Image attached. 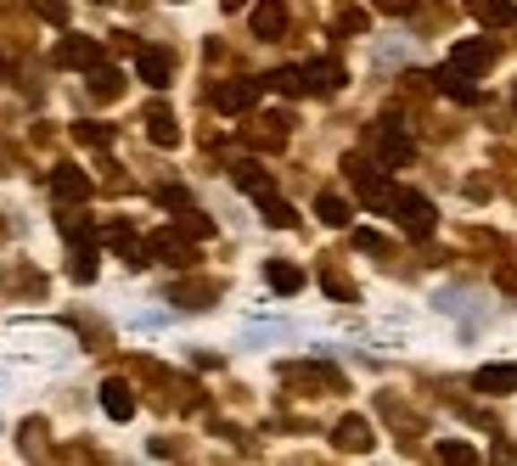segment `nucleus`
Returning a JSON list of instances; mask_svg holds the SVG:
<instances>
[{
  "instance_id": "30",
  "label": "nucleus",
  "mask_w": 517,
  "mask_h": 466,
  "mask_svg": "<svg viewBox=\"0 0 517 466\" xmlns=\"http://www.w3.org/2000/svg\"><path fill=\"white\" fill-rule=\"evenodd\" d=\"M377 12H394V17H405V12H417V0H371Z\"/></svg>"
},
{
  "instance_id": "8",
  "label": "nucleus",
  "mask_w": 517,
  "mask_h": 466,
  "mask_svg": "<svg viewBox=\"0 0 517 466\" xmlns=\"http://www.w3.org/2000/svg\"><path fill=\"white\" fill-rule=\"evenodd\" d=\"M433 84H439L450 101H478V84H472V73H461L456 62H444V68L433 73Z\"/></svg>"
},
{
  "instance_id": "2",
  "label": "nucleus",
  "mask_w": 517,
  "mask_h": 466,
  "mask_svg": "<svg viewBox=\"0 0 517 466\" xmlns=\"http://www.w3.org/2000/svg\"><path fill=\"white\" fill-rule=\"evenodd\" d=\"M343 168H349V180H355V192H360V197H366L371 208H394V186H388V180L377 175V168H366L360 158H349Z\"/></svg>"
},
{
  "instance_id": "6",
  "label": "nucleus",
  "mask_w": 517,
  "mask_h": 466,
  "mask_svg": "<svg viewBox=\"0 0 517 466\" xmlns=\"http://www.w3.org/2000/svg\"><path fill=\"white\" fill-rule=\"evenodd\" d=\"M56 62H68V68H101V46H96V39L90 34H68V39H62V46H56Z\"/></svg>"
},
{
  "instance_id": "22",
  "label": "nucleus",
  "mask_w": 517,
  "mask_h": 466,
  "mask_svg": "<svg viewBox=\"0 0 517 466\" xmlns=\"http://www.w3.org/2000/svg\"><path fill=\"white\" fill-rule=\"evenodd\" d=\"M237 186H242V192H254V197H271V175H264L259 163H242L237 168Z\"/></svg>"
},
{
  "instance_id": "16",
  "label": "nucleus",
  "mask_w": 517,
  "mask_h": 466,
  "mask_svg": "<svg viewBox=\"0 0 517 466\" xmlns=\"http://www.w3.org/2000/svg\"><path fill=\"white\" fill-rule=\"evenodd\" d=\"M472 388L478 393H517V366H484L472 376Z\"/></svg>"
},
{
  "instance_id": "3",
  "label": "nucleus",
  "mask_w": 517,
  "mask_h": 466,
  "mask_svg": "<svg viewBox=\"0 0 517 466\" xmlns=\"http://www.w3.org/2000/svg\"><path fill=\"white\" fill-rule=\"evenodd\" d=\"M51 197H56V203L90 197V175H85V168H73V163H56V168H51Z\"/></svg>"
},
{
  "instance_id": "32",
  "label": "nucleus",
  "mask_w": 517,
  "mask_h": 466,
  "mask_svg": "<svg viewBox=\"0 0 517 466\" xmlns=\"http://www.w3.org/2000/svg\"><path fill=\"white\" fill-rule=\"evenodd\" d=\"M495 281H501V292H512V298H517V264H506L501 275H495Z\"/></svg>"
},
{
  "instance_id": "14",
  "label": "nucleus",
  "mask_w": 517,
  "mask_h": 466,
  "mask_svg": "<svg viewBox=\"0 0 517 466\" xmlns=\"http://www.w3.org/2000/svg\"><path fill=\"white\" fill-rule=\"evenodd\" d=\"M135 73L152 84V91H163L169 84V73H175V62H169V51H141L135 56Z\"/></svg>"
},
{
  "instance_id": "4",
  "label": "nucleus",
  "mask_w": 517,
  "mask_h": 466,
  "mask_svg": "<svg viewBox=\"0 0 517 466\" xmlns=\"http://www.w3.org/2000/svg\"><path fill=\"white\" fill-rule=\"evenodd\" d=\"M410 135L405 130H394V124H377V158H383V168H405L410 163Z\"/></svg>"
},
{
  "instance_id": "19",
  "label": "nucleus",
  "mask_w": 517,
  "mask_h": 466,
  "mask_svg": "<svg viewBox=\"0 0 517 466\" xmlns=\"http://www.w3.org/2000/svg\"><path fill=\"white\" fill-rule=\"evenodd\" d=\"M264 281H271L276 292H298V287H304V270H298V264H281V259H271V264H264Z\"/></svg>"
},
{
  "instance_id": "1",
  "label": "nucleus",
  "mask_w": 517,
  "mask_h": 466,
  "mask_svg": "<svg viewBox=\"0 0 517 466\" xmlns=\"http://www.w3.org/2000/svg\"><path fill=\"white\" fill-rule=\"evenodd\" d=\"M388 214H394L410 237H427V230L439 225V214H433V203L422 192H394V208H388Z\"/></svg>"
},
{
  "instance_id": "18",
  "label": "nucleus",
  "mask_w": 517,
  "mask_h": 466,
  "mask_svg": "<svg viewBox=\"0 0 517 466\" xmlns=\"http://www.w3.org/2000/svg\"><path fill=\"white\" fill-rule=\"evenodd\" d=\"M259 214H264V225H276V230H293V225H298L293 203H281L276 192H271V197H259Z\"/></svg>"
},
{
  "instance_id": "17",
  "label": "nucleus",
  "mask_w": 517,
  "mask_h": 466,
  "mask_svg": "<svg viewBox=\"0 0 517 466\" xmlns=\"http://www.w3.org/2000/svg\"><path fill=\"white\" fill-rule=\"evenodd\" d=\"M147 135L158 146H180V130H175V113L169 108H147Z\"/></svg>"
},
{
  "instance_id": "13",
  "label": "nucleus",
  "mask_w": 517,
  "mask_h": 466,
  "mask_svg": "<svg viewBox=\"0 0 517 466\" xmlns=\"http://www.w3.org/2000/svg\"><path fill=\"white\" fill-rule=\"evenodd\" d=\"M281 29H287V6L281 0H259L254 6V34L259 39H281Z\"/></svg>"
},
{
  "instance_id": "15",
  "label": "nucleus",
  "mask_w": 517,
  "mask_h": 466,
  "mask_svg": "<svg viewBox=\"0 0 517 466\" xmlns=\"http://www.w3.org/2000/svg\"><path fill=\"white\" fill-rule=\"evenodd\" d=\"M101 410H108L113 421H130V416H135V393H130V383H101Z\"/></svg>"
},
{
  "instance_id": "24",
  "label": "nucleus",
  "mask_w": 517,
  "mask_h": 466,
  "mask_svg": "<svg viewBox=\"0 0 517 466\" xmlns=\"http://www.w3.org/2000/svg\"><path fill=\"white\" fill-rule=\"evenodd\" d=\"M439 461H450V466H478V455H472L467 444H456V438H450V444H439Z\"/></svg>"
},
{
  "instance_id": "34",
  "label": "nucleus",
  "mask_w": 517,
  "mask_h": 466,
  "mask_svg": "<svg viewBox=\"0 0 517 466\" xmlns=\"http://www.w3.org/2000/svg\"><path fill=\"white\" fill-rule=\"evenodd\" d=\"M220 6H225V12H237V6H247V0H220Z\"/></svg>"
},
{
  "instance_id": "33",
  "label": "nucleus",
  "mask_w": 517,
  "mask_h": 466,
  "mask_svg": "<svg viewBox=\"0 0 517 466\" xmlns=\"http://www.w3.org/2000/svg\"><path fill=\"white\" fill-rule=\"evenodd\" d=\"M495 461H501V466H517V444H495Z\"/></svg>"
},
{
  "instance_id": "25",
  "label": "nucleus",
  "mask_w": 517,
  "mask_h": 466,
  "mask_svg": "<svg viewBox=\"0 0 517 466\" xmlns=\"http://www.w3.org/2000/svg\"><path fill=\"white\" fill-rule=\"evenodd\" d=\"M73 135L85 141V146H108V141H113V130H108V124H73Z\"/></svg>"
},
{
  "instance_id": "12",
  "label": "nucleus",
  "mask_w": 517,
  "mask_h": 466,
  "mask_svg": "<svg viewBox=\"0 0 517 466\" xmlns=\"http://www.w3.org/2000/svg\"><path fill=\"white\" fill-rule=\"evenodd\" d=\"M467 12L478 17V23H489V29H512V23H517V6H512V0H467Z\"/></svg>"
},
{
  "instance_id": "5",
  "label": "nucleus",
  "mask_w": 517,
  "mask_h": 466,
  "mask_svg": "<svg viewBox=\"0 0 517 466\" xmlns=\"http://www.w3.org/2000/svg\"><path fill=\"white\" fill-rule=\"evenodd\" d=\"M147 259H163V264H192V242L180 230H152L147 237Z\"/></svg>"
},
{
  "instance_id": "27",
  "label": "nucleus",
  "mask_w": 517,
  "mask_h": 466,
  "mask_svg": "<svg viewBox=\"0 0 517 466\" xmlns=\"http://www.w3.org/2000/svg\"><path fill=\"white\" fill-rule=\"evenodd\" d=\"M338 29H343V34H366V12H360V6H343V12H338Z\"/></svg>"
},
{
  "instance_id": "21",
  "label": "nucleus",
  "mask_w": 517,
  "mask_h": 466,
  "mask_svg": "<svg viewBox=\"0 0 517 466\" xmlns=\"http://www.w3.org/2000/svg\"><path fill=\"white\" fill-rule=\"evenodd\" d=\"M315 214H321V225L343 230V225H349V203H343V197H332V192H321V197H315Z\"/></svg>"
},
{
  "instance_id": "9",
  "label": "nucleus",
  "mask_w": 517,
  "mask_h": 466,
  "mask_svg": "<svg viewBox=\"0 0 517 466\" xmlns=\"http://www.w3.org/2000/svg\"><path fill=\"white\" fill-rule=\"evenodd\" d=\"M450 62H456L461 73H484L489 62H495V46H489V39H461V46L450 51Z\"/></svg>"
},
{
  "instance_id": "35",
  "label": "nucleus",
  "mask_w": 517,
  "mask_h": 466,
  "mask_svg": "<svg viewBox=\"0 0 517 466\" xmlns=\"http://www.w3.org/2000/svg\"><path fill=\"white\" fill-rule=\"evenodd\" d=\"M0 79H6V56H0Z\"/></svg>"
},
{
  "instance_id": "10",
  "label": "nucleus",
  "mask_w": 517,
  "mask_h": 466,
  "mask_svg": "<svg viewBox=\"0 0 517 466\" xmlns=\"http://www.w3.org/2000/svg\"><path fill=\"white\" fill-rule=\"evenodd\" d=\"M304 91H315V96L343 91V62H309V68H304Z\"/></svg>"
},
{
  "instance_id": "29",
  "label": "nucleus",
  "mask_w": 517,
  "mask_h": 466,
  "mask_svg": "<svg viewBox=\"0 0 517 466\" xmlns=\"http://www.w3.org/2000/svg\"><path fill=\"white\" fill-rule=\"evenodd\" d=\"M34 12L51 17V23H68V6H62V0H34Z\"/></svg>"
},
{
  "instance_id": "28",
  "label": "nucleus",
  "mask_w": 517,
  "mask_h": 466,
  "mask_svg": "<svg viewBox=\"0 0 517 466\" xmlns=\"http://www.w3.org/2000/svg\"><path fill=\"white\" fill-rule=\"evenodd\" d=\"M175 298H180L185 309H202V298H214V287H180Z\"/></svg>"
},
{
  "instance_id": "7",
  "label": "nucleus",
  "mask_w": 517,
  "mask_h": 466,
  "mask_svg": "<svg viewBox=\"0 0 517 466\" xmlns=\"http://www.w3.org/2000/svg\"><path fill=\"white\" fill-rule=\"evenodd\" d=\"M259 91H264L259 79H237V84H220V91H214V108H220V113H247V108H254V101H259Z\"/></svg>"
},
{
  "instance_id": "11",
  "label": "nucleus",
  "mask_w": 517,
  "mask_h": 466,
  "mask_svg": "<svg viewBox=\"0 0 517 466\" xmlns=\"http://www.w3.org/2000/svg\"><path fill=\"white\" fill-rule=\"evenodd\" d=\"M332 444H338V450H349V455H366V450H371V427H366L360 416H343L338 433H332Z\"/></svg>"
},
{
  "instance_id": "26",
  "label": "nucleus",
  "mask_w": 517,
  "mask_h": 466,
  "mask_svg": "<svg viewBox=\"0 0 517 466\" xmlns=\"http://www.w3.org/2000/svg\"><path fill=\"white\" fill-rule=\"evenodd\" d=\"M355 247H360V253H377V259H383V253H388V237H383V230H355Z\"/></svg>"
},
{
  "instance_id": "36",
  "label": "nucleus",
  "mask_w": 517,
  "mask_h": 466,
  "mask_svg": "<svg viewBox=\"0 0 517 466\" xmlns=\"http://www.w3.org/2000/svg\"><path fill=\"white\" fill-rule=\"evenodd\" d=\"M512 108H517V91H512Z\"/></svg>"
},
{
  "instance_id": "31",
  "label": "nucleus",
  "mask_w": 517,
  "mask_h": 466,
  "mask_svg": "<svg viewBox=\"0 0 517 466\" xmlns=\"http://www.w3.org/2000/svg\"><path fill=\"white\" fill-rule=\"evenodd\" d=\"M185 230H192V237H214V220H202V214H185Z\"/></svg>"
},
{
  "instance_id": "20",
  "label": "nucleus",
  "mask_w": 517,
  "mask_h": 466,
  "mask_svg": "<svg viewBox=\"0 0 517 466\" xmlns=\"http://www.w3.org/2000/svg\"><path fill=\"white\" fill-rule=\"evenodd\" d=\"M118 91H124V73H118V68H108V62L90 68V96H96V101H113Z\"/></svg>"
},
{
  "instance_id": "23",
  "label": "nucleus",
  "mask_w": 517,
  "mask_h": 466,
  "mask_svg": "<svg viewBox=\"0 0 517 466\" xmlns=\"http://www.w3.org/2000/svg\"><path fill=\"white\" fill-rule=\"evenodd\" d=\"M271 91H281V96H304V68H276V73H271Z\"/></svg>"
}]
</instances>
